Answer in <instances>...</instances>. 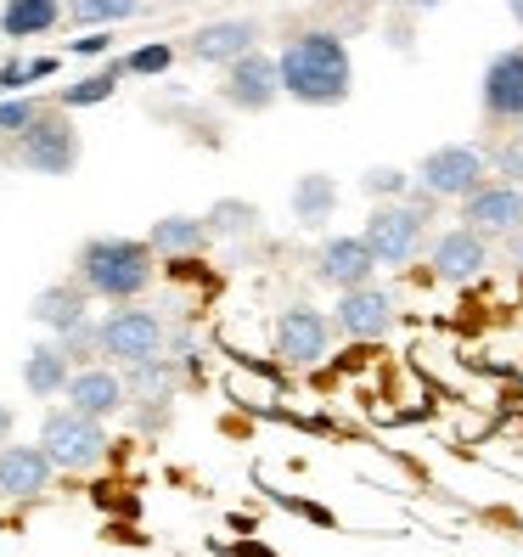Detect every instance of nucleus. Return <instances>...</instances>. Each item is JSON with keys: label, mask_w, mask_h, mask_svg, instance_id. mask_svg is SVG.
<instances>
[{"label": "nucleus", "mask_w": 523, "mask_h": 557, "mask_svg": "<svg viewBox=\"0 0 523 557\" xmlns=\"http://www.w3.org/2000/svg\"><path fill=\"white\" fill-rule=\"evenodd\" d=\"M333 214H338V181L321 170L299 175V186H292V220H299V232H321Z\"/></svg>", "instance_id": "aec40b11"}, {"label": "nucleus", "mask_w": 523, "mask_h": 557, "mask_svg": "<svg viewBox=\"0 0 523 557\" xmlns=\"http://www.w3.org/2000/svg\"><path fill=\"white\" fill-rule=\"evenodd\" d=\"M484 158H489V175H501V181L523 186V136H518V141H501V147H489Z\"/></svg>", "instance_id": "cd10ccee"}, {"label": "nucleus", "mask_w": 523, "mask_h": 557, "mask_svg": "<svg viewBox=\"0 0 523 557\" xmlns=\"http://www.w3.org/2000/svg\"><path fill=\"white\" fill-rule=\"evenodd\" d=\"M518 136H523V129H518Z\"/></svg>", "instance_id": "e433bc0d"}, {"label": "nucleus", "mask_w": 523, "mask_h": 557, "mask_svg": "<svg viewBox=\"0 0 523 557\" xmlns=\"http://www.w3.org/2000/svg\"><path fill=\"white\" fill-rule=\"evenodd\" d=\"M69 406L108 422V417H119V411L129 406V383H124L119 372H108V367H79V372L69 377Z\"/></svg>", "instance_id": "f3484780"}, {"label": "nucleus", "mask_w": 523, "mask_h": 557, "mask_svg": "<svg viewBox=\"0 0 523 557\" xmlns=\"http://www.w3.org/2000/svg\"><path fill=\"white\" fill-rule=\"evenodd\" d=\"M141 12V0H69V17L85 28H113Z\"/></svg>", "instance_id": "b1692460"}, {"label": "nucleus", "mask_w": 523, "mask_h": 557, "mask_svg": "<svg viewBox=\"0 0 523 557\" xmlns=\"http://www.w3.org/2000/svg\"><path fill=\"white\" fill-rule=\"evenodd\" d=\"M276 69L282 96H292L299 108H344L354 90V57L338 28H299L276 51Z\"/></svg>", "instance_id": "f257e3e1"}, {"label": "nucleus", "mask_w": 523, "mask_h": 557, "mask_svg": "<svg viewBox=\"0 0 523 557\" xmlns=\"http://www.w3.org/2000/svg\"><path fill=\"white\" fill-rule=\"evenodd\" d=\"M478 108L489 124H523V46H507L484 62Z\"/></svg>", "instance_id": "9d476101"}, {"label": "nucleus", "mask_w": 523, "mask_h": 557, "mask_svg": "<svg viewBox=\"0 0 523 557\" xmlns=\"http://www.w3.org/2000/svg\"><path fill=\"white\" fill-rule=\"evenodd\" d=\"M46 108H51V102H40V96H17V90H12V96H0V136H12V141H17Z\"/></svg>", "instance_id": "bb28decb"}, {"label": "nucleus", "mask_w": 523, "mask_h": 557, "mask_svg": "<svg viewBox=\"0 0 523 557\" xmlns=\"http://www.w3.org/2000/svg\"><path fill=\"white\" fill-rule=\"evenodd\" d=\"M361 237L377 253V265H411V259L428 248V209H416L411 198L377 203L361 225Z\"/></svg>", "instance_id": "39448f33"}, {"label": "nucleus", "mask_w": 523, "mask_h": 557, "mask_svg": "<svg viewBox=\"0 0 523 557\" xmlns=\"http://www.w3.org/2000/svg\"><path fill=\"white\" fill-rule=\"evenodd\" d=\"M119 69L124 74H136V79H152V74H170L175 69V46L170 40H152V46H136L129 57H119Z\"/></svg>", "instance_id": "a878e982"}, {"label": "nucleus", "mask_w": 523, "mask_h": 557, "mask_svg": "<svg viewBox=\"0 0 523 557\" xmlns=\"http://www.w3.org/2000/svg\"><path fill=\"white\" fill-rule=\"evenodd\" d=\"M253 220H259V214H253L248 203H232V198H225V203L209 209V232H248Z\"/></svg>", "instance_id": "c85d7f7f"}, {"label": "nucleus", "mask_w": 523, "mask_h": 557, "mask_svg": "<svg viewBox=\"0 0 523 557\" xmlns=\"http://www.w3.org/2000/svg\"><path fill=\"white\" fill-rule=\"evenodd\" d=\"M62 23V0H7L0 7V40H40Z\"/></svg>", "instance_id": "412c9836"}, {"label": "nucleus", "mask_w": 523, "mask_h": 557, "mask_svg": "<svg viewBox=\"0 0 523 557\" xmlns=\"http://www.w3.org/2000/svg\"><path fill=\"white\" fill-rule=\"evenodd\" d=\"M395 7H406V12H434V7H445V0H395Z\"/></svg>", "instance_id": "72a5a7b5"}, {"label": "nucleus", "mask_w": 523, "mask_h": 557, "mask_svg": "<svg viewBox=\"0 0 523 557\" xmlns=\"http://www.w3.org/2000/svg\"><path fill=\"white\" fill-rule=\"evenodd\" d=\"M40 445H46V456H51L62 473H90V468L108 462V429H102V417H85L74 406L46 411Z\"/></svg>", "instance_id": "7ed1b4c3"}, {"label": "nucleus", "mask_w": 523, "mask_h": 557, "mask_svg": "<svg viewBox=\"0 0 523 557\" xmlns=\"http://www.w3.org/2000/svg\"><path fill=\"white\" fill-rule=\"evenodd\" d=\"M333 338H338L333 315L315 310V305H304V299H299V305H287V310L276 315V326H271V344H276V355L287 360V367H299V372L321 367L326 349H333Z\"/></svg>", "instance_id": "0eeeda50"}, {"label": "nucleus", "mask_w": 523, "mask_h": 557, "mask_svg": "<svg viewBox=\"0 0 523 557\" xmlns=\"http://www.w3.org/2000/svg\"><path fill=\"white\" fill-rule=\"evenodd\" d=\"M152 243L141 237H90L79 248V282L90 287V299H108V305H129L141 299V293L152 287L158 265H152Z\"/></svg>", "instance_id": "f03ea898"}, {"label": "nucleus", "mask_w": 523, "mask_h": 557, "mask_svg": "<svg viewBox=\"0 0 523 557\" xmlns=\"http://www.w3.org/2000/svg\"><path fill=\"white\" fill-rule=\"evenodd\" d=\"M28 315H35L40 326H51V333H69V326L90 321V287L85 282H51V287L35 293Z\"/></svg>", "instance_id": "a211bd4d"}, {"label": "nucleus", "mask_w": 523, "mask_h": 557, "mask_svg": "<svg viewBox=\"0 0 523 557\" xmlns=\"http://www.w3.org/2000/svg\"><path fill=\"white\" fill-rule=\"evenodd\" d=\"M462 225H473L478 237H512L523 225V186L484 181L473 198H462Z\"/></svg>", "instance_id": "ddd939ff"}, {"label": "nucleus", "mask_w": 523, "mask_h": 557, "mask_svg": "<svg viewBox=\"0 0 523 557\" xmlns=\"http://www.w3.org/2000/svg\"><path fill=\"white\" fill-rule=\"evenodd\" d=\"M0 96H7V90H0Z\"/></svg>", "instance_id": "c9c22d12"}, {"label": "nucleus", "mask_w": 523, "mask_h": 557, "mask_svg": "<svg viewBox=\"0 0 523 557\" xmlns=\"http://www.w3.org/2000/svg\"><path fill=\"white\" fill-rule=\"evenodd\" d=\"M209 220H198V214H163V220H152V232H147V243H152V253H170V259H186V253H198V248H209Z\"/></svg>", "instance_id": "4be33fe9"}, {"label": "nucleus", "mask_w": 523, "mask_h": 557, "mask_svg": "<svg viewBox=\"0 0 523 557\" xmlns=\"http://www.w3.org/2000/svg\"><path fill=\"white\" fill-rule=\"evenodd\" d=\"M383 265H377V253L366 248V237L354 232V237H326L321 248H315V282L321 287H333V293H344V287H366L372 276H377Z\"/></svg>", "instance_id": "f8f14e48"}, {"label": "nucleus", "mask_w": 523, "mask_h": 557, "mask_svg": "<svg viewBox=\"0 0 523 557\" xmlns=\"http://www.w3.org/2000/svg\"><path fill=\"white\" fill-rule=\"evenodd\" d=\"M79 152H85V141H79L74 119H62V108H46V113H40V119L28 124L17 141H12V158L23 163V170H35V175H51V181L74 175Z\"/></svg>", "instance_id": "20e7f679"}, {"label": "nucleus", "mask_w": 523, "mask_h": 557, "mask_svg": "<svg viewBox=\"0 0 523 557\" xmlns=\"http://www.w3.org/2000/svg\"><path fill=\"white\" fill-rule=\"evenodd\" d=\"M57 462L46 456V445H0V496L7 502H35L51 490Z\"/></svg>", "instance_id": "2eb2a0df"}, {"label": "nucleus", "mask_w": 523, "mask_h": 557, "mask_svg": "<svg viewBox=\"0 0 523 557\" xmlns=\"http://www.w3.org/2000/svg\"><path fill=\"white\" fill-rule=\"evenodd\" d=\"M12 434H17V411H12L7 400H0V445H7Z\"/></svg>", "instance_id": "2f4dec72"}, {"label": "nucleus", "mask_w": 523, "mask_h": 557, "mask_svg": "<svg viewBox=\"0 0 523 557\" xmlns=\"http://www.w3.org/2000/svg\"><path fill=\"white\" fill-rule=\"evenodd\" d=\"M220 96L232 102L237 113H265L276 96H282V69H276V57H265V51H248V57H237L232 69H225V85H220Z\"/></svg>", "instance_id": "9b49d317"}, {"label": "nucleus", "mask_w": 523, "mask_h": 557, "mask_svg": "<svg viewBox=\"0 0 523 557\" xmlns=\"http://www.w3.org/2000/svg\"><path fill=\"white\" fill-rule=\"evenodd\" d=\"M108 46H113L108 28H90V35H79V40H74V57H102Z\"/></svg>", "instance_id": "c756f323"}, {"label": "nucleus", "mask_w": 523, "mask_h": 557, "mask_svg": "<svg viewBox=\"0 0 523 557\" xmlns=\"http://www.w3.org/2000/svg\"><path fill=\"white\" fill-rule=\"evenodd\" d=\"M96 344H102V355L113 360V367H141V360L163 355V321L152 310L124 305V310L96 321Z\"/></svg>", "instance_id": "6e6552de"}, {"label": "nucleus", "mask_w": 523, "mask_h": 557, "mask_svg": "<svg viewBox=\"0 0 523 557\" xmlns=\"http://www.w3.org/2000/svg\"><path fill=\"white\" fill-rule=\"evenodd\" d=\"M361 186H366V198H377V203H400V198H411L416 175L395 170V163H377V170H366V175H361Z\"/></svg>", "instance_id": "393cba45"}, {"label": "nucleus", "mask_w": 523, "mask_h": 557, "mask_svg": "<svg viewBox=\"0 0 523 557\" xmlns=\"http://www.w3.org/2000/svg\"><path fill=\"white\" fill-rule=\"evenodd\" d=\"M501 7H507V17H512V23L523 28V0H501Z\"/></svg>", "instance_id": "f704fd0d"}, {"label": "nucleus", "mask_w": 523, "mask_h": 557, "mask_svg": "<svg viewBox=\"0 0 523 557\" xmlns=\"http://www.w3.org/2000/svg\"><path fill=\"white\" fill-rule=\"evenodd\" d=\"M507 253H512V265H518V271H523V225H518V232H512V237H507Z\"/></svg>", "instance_id": "473e14b6"}, {"label": "nucleus", "mask_w": 523, "mask_h": 557, "mask_svg": "<svg viewBox=\"0 0 523 557\" xmlns=\"http://www.w3.org/2000/svg\"><path fill=\"white\" fill-rule=\"evenodd\" d=\"M400 305H395V293L366 282V287H344L338 293V305H333V326L349 338V344H377L388 338V326H395Z\"/></svg>", "instance_id": "1a4fd4ad"}, {"label": "nucleus", "mask_w": 523, "mask_h": 557, "mask_svg": "<svg viewBox=\"0 0 523 557\" xmlns=\"http://www.w3.org/2000/svg\"><path fill=\"white\" fill-rule=\"evenodd\" d=\"M489 181V158L478 152V147H468V141H445V147H434L428 158L416 163V186H428L434 198L445 203H462V198H473V191Z\"/></svg>", "instance_id": "423d86ee"}, {"label": "nucleus", "mask_w": 523, "mask_h": 557, "mask_svg": "<svg viewBox=\"0 0 523 557\" xmlns=\"http://www.w3.org/2000/svg\"><path fill=\"white\" fill-rule=\"evenodd\" d=\"M489 265V237H478L473 225H450L445 237L428 243V271L439 282H478Z\"/></svg>", "instance_id": "4468645a"}, {"label": "nucleus", "mask_w": 523, "mask_h": 557, "mask_svg": "<svg viewBox=\"0 0 523 557\" xmlns=\"http://www.w3.org/2000/svg\"><path fill=\"white\" fill-rule=\"evenodd\" d=\"M119 79H124V69H119V62H108V69H96V74H85L79 85L62 90L57 108H96V102H108V96L119 90Z\"/></svg>", "instance_id": "5701e85b"}, {"label": "nucleus", "mask_w": 523, "mask_h": 557, "mask_svg": "<svg viewBox=\"0 0 523 557\" xmlns=\"http://www.w3.org/2000/svg\"><path fill=\"white\" fill-rule=\"evenodd\" d=\"M259 46V23L253 17H214L191 35V57L214 62V69H232L237 57H248Z\"/></svg>", "instance_id": "dca6fc26"}, {"label": "nucleus", "mask_w": 523, "mask_h": 557, "mask_svg": "<svg viewBox=\"0 0 523 557\" xmlns=\"http://www.w3.org/2000/svg\"><path fill=\"white\" fill-rule=\"evenodd\" d=\"M57 74V57H35V62H28V85H35V79H51Z\"/></svg>", "instance_id": "7c9ffc66"}, {"label": "nucleus", "mask_w": 523, "mask_h": 557, "mask_svg": "<svg viewBox=\"0 0 523 557\" xmlns=\"http://www.w3.org/2000/svg\"><path fill=\"white\" fill-rule=\"evenodd\" d=\"M69 377H74V360L62 344H35L23 355V388L35 400H57V395H69Z\"/></svg>", "instance_id": "6ab92c4d"}]
</instances>
